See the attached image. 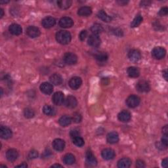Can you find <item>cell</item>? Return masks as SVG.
Masks as SVG:
<instances>
[{"mask_svg": "<svg viewBox=\"0 0 168 168\" xmlns=\"http://www.w3.org/2000/svg\"><path fill=\"white\" fill-rule=\"evenodd\" d=\"M118 120L122 122H127L131 120V114L127 110H123L118 114Z\"/></svg>", "mask_w": 168, "mask_h": 168, "instance_id": "cell-18", "label": "cell"}, {"mask_svg": "<svg viewBox=\"0 0 168 168\" xmlns=\"http://www.w3.org/2000/svg\"><path fill=\"white\" fill-rule=\"evenodd\" d=\"M118 3L121 5H126V4L128 3V2H126V1H118Z\"/></svg>", "mask_w": 168, "mask_h": 168, "instance_id": "cell-49", "label": "cell"}, {"mask_svg": "<svg viewBox=\"0 0 168 168\" xmlns=\"http://www.w3.org/2000/svg\"><path fill=\"white\" fill-rule=\"evenodd\" d=\"M161 143L166 148L167 147V144H168V139H167V135H163V137L162 138V141Z\"/></svg>", "mask_w": 168, "mask_h": 168, "instance_id": "cell-39", "label": "cell"}, {"mask_svg": "<svg viewBox=\"0 0 168 168\" xmlns=\"http://www.w3.org/2000/svg\"><path fill=\"white\" fill-rule=\"evenodd\" d=\"M166 54V51L164 48L162 47H156L153 49L152 51V55L156 59H162L164 58Z\"/></svg>", "mask_w": 168, "mask_h": 168, "instance_id": "cell-3", "label": "cell"}, {"mask_svg": "<svg viewBox=\"0 0 168 168\" xmlns=\"http://www.w3.org/2000/svg\"><path fill=\"white\" fill-rule=\"evenodd\" d=\"M141 99L138 96L135 95H131L127 97L126 99V104L130 108H135L138 107L140 104Z\"/></svg>", "mask_w": 168, "mask_h": 168, "instance_id": "cell-2", "label": "cell"}, {"mask_svg": "<svg viewBox=\"0 0 168 168\" xmlns=\"http://www.w3.org/2000/svg\"><path fill=\"white\" fill-rule=\"evenodd\" d=\"M143 16H141V15H137L135 17V19H133V20L132 21V23L131 24V26L132 28H135L139 26L141 23L143 22Z\"/></svg>", "mask_w": 168, "mask_h": 168, "instance_id": "cell-34", "label": "cell"}, {"mask_svg": "<svg viewBox=\"0 0 168 168\" xmlns=\"http://www.w3.org/2000/svg\"><path fill=\"white\" fill-rule=\"evenodd\" d=\"M64 95L60 91L56 92L52 97V101L55 105L60 106L64 103Z\"/></svg>", "mask_w": 168, "mask_h": 168, "instance_id": "cell-5", "label": "cell"}, {"mask_svg": "<svg viewBox=\"0 0 168 168\" xmlns=\"http://www.w3.org/2000/svg\"><path fill=\"white\" fill-rule=\"evenodd\" d=\"M87 43L88 45L93 47H97L100 45L101 40L98 35L92 34L88 38Z\"/></svg>", "mask_w": 168, "mask_h": 168, "instance_id": "cell-10", "label": "cell"}, {"mask_svg": "<svg viewBox=\"0 0 168 168\" xmlns=\"http://www.w3.org/2000/svg\"><path fill=\"white\" fill-rule=\"evenodd\" d=\"M50 82L52 84H53L55 86H59L63 83V78L59 74H54L51 76L50 78Z\"/></svg>", "mask_w": 168, "mask_h": 168, "instance_id": "cell-24", "label": "cell"}, {"mask_svg": "<svg viewBox=\"0 0 168 168\" xmlns=\"http://www.w3.org/2000/svg\"><path fill=\"white\" fill-rule=\"evenodd\" d=\"M63 60L66 64L73 65L77 63L78 57L73 53H66L63 57Z\"/></svg>", "mask_w": 168, "mask_h": 168, "instance_id": "cell-4", "label": "cell"}, {"mask_svg": "<svg viewBox=\"0 0 168 168\" xmlns=\"http://www.w3.org/2000/svg\"><path fill=\"white\" fill-rule=\"evenodd\" d=\"M38 151H36V150H32V151H30L28 154V158H29V159H30V160L36 158H38Z\"/></svg>", "mask_w": 168, "mask_h": 168, "instance_id": "cell-38", "label": "cell"}, {"mask_svg": "<svg viewBox=\"0 0 168 168\" xmlns=\"http://www.w3.org/2000/svg\"><path fill=\"white\" fill-rule=\"evenodd\" d=\"M40 90L43 93L46 95H50L53 91V85L48 82H43L40 86Z\"/></svg>", "mask_w": 168, "mask_h": 168, "instance_id": "cell-16", "label": "cell"}, {"mask_svg": "<svg viewBox=\"0 0 168 168\" xmlns=\"http://www.w3.org/2000/svg\"><path fill=\"white\" fill-rule=\"evenodd\" d=\"M63 167V166H61L60 164H54V165H53L51 166V167Z\"/></svg>", "mask_w": 168, "mask_h": 168, "instance_id": "cell-52", "label": "cell"}, {"mask_svg": "<svg viewBox=\"0 0 168 168\" xmlns=\"http://www.w3.org/2000/svg\"><path fill=\"white\" fill-rule=\"evenodd\" d=\"M97 16H98V17L100 20H102L103 21L105 22V23H110V22L112 20L111 16H110L107 13L103 10L99 11L98 14H97Z\"/></svg>", "mask_w": 168, "mask_h": 168, "instance_id": "cell-28", "label": "cell"}, {"mask_svg": "<svg viewBox=\"0 0 168 168\" xmlns=\"http://www.w3.org/2000/svg\"><path fill=\"white\" fill-rule=\"evenodd\" d=\"M72 1L70 0H60L57 2V5L62 9H67L72 5Z\"/></svg>", "mask_w": 168, "mask_h": 168, "instance_id": "cell-31", "label": "cell"}, {"mask_svg": "<svg viewBox=\"0 0 168 168\" xmlns=\"http://www.w3.org/2000/svg\"><path fill=\"white\" fill-rule=\"evenodd\" d=\"M102 157L106 160H110L113 159L115 156V152L111 148L104 149L101 152Z\"/></svg>", "mask_w": 168, "mask_h": 168, "instance_id": "cell-20", "label": "cell"}, {"mask_svg": "<svg viewBox=\"0 0 168 168\" xmlns=\"http://www.w3.org/2000/svg\"><path fill=\"white\" fill-rule=\"evenodd\" d=\"M0 3H9V2H2V1Z\"/></svg>", "mask_w": 168, "mask_h": 168, "instance_id": "cell-53", "label": "cell"}, {"mask_svg": "<svg viewBox=\"0 0 168 168\" xmlns=\"http://www.w3.org/2000/svg\"><path fill=\"white\" fill-rule=\"evenodd\" d=\"M92 9L91 8L87 6H83L80 7L78 9V14L81 16H88L91 15Z\"/></svg>", "mask_w": 168, "mask_h": 168, "instance_id": "cell-23", "label": "cell"}, {"mask_svg": "<svg viewBox=\"0 0 168 168\" xmlns=\"http://www.w3.org/2000/svg\"><path fill=\"white\" fill-rule=\"evenodd\" d=\"M76 158L72 154H66L63 158V162L66 165H72L75 163Z\"/></svg>", "mask_w": 168, "mask_h": 168, "instance_id": "cell-30", "label": "cell"}, {"mask_svg": "<svg viewBox=\"0 0 168 168\" xmlns=\"http://www.w3.org/2000/svg\"><path fill=\"white\" fill-rule=\"evenodd\" d=\"M131 165V160L129 158H123L118 162V167L120 168H128Z\"/></svg>", "mask_w": 168, "mask_h": 168, "instance_id": "cell-25", "label": "cell"}, {"mask_svg": "<svg viewBox=\"0 0 168 168\" xmlns=\"http://www.w3.org/2000/svg\"><path fill=\"white\" fill-rule=\"evenodd\" d=\"M68 84L71 89H72L74 90H76L81 87L82 84V80L79 77L75 76L70 79Z\"/></svg>", "mask_w": 168, "mask_h": 168, "instance_id": "cell-8", "label": "cell"}, {"mask_svg": "<svg viewBox=\"0 0 168 168\" xmlns=\"http://www.w3.org/2000/svg\"><path fill=\"white\" fill-rule=\"evenodd\" d=\"M127 72V74L131 78H137L140 75L139 70L135 66H131V67L128 68Z\"/></svg>", "mask_w": 168, "mask_h": 168, "instance_id": "cell-27", "label": "cell"}, {"mask_svg": "<svg viewBox=\"0 0 168 168\" xmlns=\"http://www.w3.org/2000/svg\"><path fill=\"white\" fill-rule=\"evenodd\" d=\"M64 103L66 107L72 109L75 107H76V106L78 104V101L76 97L72 95H69L66 97V99L64 100Z\"/></svg>", "mask_w": 168, "mask_h": 168, "instance_id": "cell-7", "label": "cell"}, {"mask_svg": "<svg viewBox=\"0 0 168 168\" xmlns=\"http://www.w3.org/2000/svg\"><path fill=\"white\" fill-rule=\"evenodd\" d=\"M163 76L166 79V80H167V70H165L163 71Z\"/></svg>", "mask_w": 168, "mask_h": 168, "instance_id": "cell-48", "label": "cell"}, {"mask_svg": "<svg viewBox=\"0 0 168 168\" xmlns=\"http://www.w3.org/2000/svg\"><path fill=\"white\" fill-rule=\"evenodd\" d=\"M163 135H167V133H168V127H167V126H165L163 128Z\"/></svg>", "mask_w": 168, "mask_h": 168, "instance_id": "cell-47", "label": "cell"}, {"mask_svg": "<svg viewBox=\"0 0 168 168\" xmlns=\"http://www.w3.org/2000/svg\"><path fill=\"white\" fill-rule=\"evenodd\" d=\"M72 36L69 32L66 30H60L56 34V39L62 45H66L71 41Z\"/></svg>", "mask_w": 168, "mask_h": 168, "instance_id": "cell-1", "label": "cell"}, {"mask_svg": "<svg viewBox=\"0 0 168 168\" xmlns=\"http://www.w3.org/2000/svg\"><path fill=\"white\" fill-rule=\"evenodd\" d=\"M28 167L27 164H26L25 163H22V164L16 166V167Z\"/></svg>", "mask_w": 168, "mask_h": 168, "instance_id": "cell-50", "label": "cell"}, {"mask_svg": "<svg viewBox=\"0 0 168 168\" xmlns=\"http://www.w3.org/2000/svg\"><path fill=\"white\" fill-rule=\"evenodd\" d=\"M107 140L109 144L117 143L119 141V135L118 133L115 131L109 133L107 136Z\"/></svg>", "mask_w": 168, "mask_h": 168, "instance_id": "cell-22", "label": "cell"}, {"mask_svg": "<svg viewBox=\"0 0 168 168\" xmlns=\"http://www.w3.org/2000/svg\"><path fill=\"white\" fill-rule=\"evenodd\" d=\"M91 31L93 34L99 35L103 32V28L101 24L96 23L91 26Z\"/></svg>", "mask_w": 168, "mask_h": 168, "instance_id": "cell-29", "label": "cell"}, {"mask_svg": "<svg viewBox=\"0 0 168 168\" xmlns=\"http://www.w3.org/2000/svg\"><path fill=\"white\" fill-rule=\"evenodd\" d=\"M141 55L139 51L132 49L128 53V58L132 62H137L141 59Z\"/></svg>", "mask_w": 168, "mask_h": 168, "instance_id": "cell-17", "label": "cell"}, {"mask_svg": "<svg viewBox=\"0 0 168 168\" xmlns=\"http://www.w3.org/2000/svg\"><path fill=\"white\" fill-rule=\"evenodd\" d=\"M56 20L52 16H47L42 21V24L45 28H51L55 25Z\"/></svg>", "mask_w": 168, "mask_h": 168, "instance_id": "cell-11", "label": "cell"}, {"mask_svg": "<svg viewBox=\"0 0 168 168\" xmlns=\"http://www.w3.org/2000/svg\"><path fill=\"white\" fill-rule=\"evenodd\" d=\"M72 120L74 121V122L78 123L80 122L82 120V115L79 114V112H74L73 114V116H72Z\"/></svg>", "mask_w": 168, "mask_h": 168, "instance_id": "cell-37", "label": "cell"}, {"mask_svg": "<svg viewBox=\"0 0 168 168\" xmlns=\"http://www.w3.org/2000/svg\"><path fill=\"white\" fill-rule=\"evenodd\" d=\"M86 163L90 167L96 166L97 164V159L91 151H87L86 153Z\"/></svg>", "mask_w": 168, "mask_h": 168, "instance_id": "cell-14", "label": "cell"}, {"mask_svg": "<svg viewBox=\"0 0 168 168\" xmlns=\"http://www.w3.org/2000/svg\"><path fill=\"white\" fill-rule=\"evenodd\" d=\"M136 89L141 93H147L150 89V86L148 82L145 80H141L137 83Z\"/></svg>", "mask_w": 168, "mask_h": 168, "instance_id": "cell-6", "label": "cell"}, {"mask_svg": "<svg viewBox=\"0 0 168 168\" xmlns=\"http://www.w3.org/2000/svg\"><path fill=\"white\" fill-rule=\"evenodd\" d=\"M0 13H1V14H0V17H1V18H2L3 15H4V11H3V9H0Z\"/></svg>", "mask_w": 168, "mask_h": 168, "instance_id": "cell-51", "label": "cell"}, {"mask_svg": "<svg viewBox=\"0 0 168 168\" xmlns=\"http://www.w3.org/2000/svg\"><path fill=\"white\" fill-rule=\"evenodd\" d=\"M150 4H151V2L150 1H147V0H144V1H142L141 2L140 5L141 7H147L148 6H149Z\"/></svg>", "mask_w": 168, "mask_h": 168, "instance_id": "cell-44", "label": "cell"}, {"mask_svg": "<svg viewBox=\"0 0 168 168\" xmlns=\"http://www.w3.org/2000/svg\"><path fill=\"white\" fill-rule=\"evenodd\" d=\"M59 24L61 28H71L74 25V21L71 18H70V17L64 16L60 19Z\"/></svg>", "mask_w": 168, "mask_h": 168, "instance_id": "cell-9", "label": "cell"}, {"mask_svg": "<svg viewBox=\"0 0 168 168\" xmlns=\"http://www.w3.org/2000/svg\"><path fill=\"white\" fill-rule=\"evenodd\" d=\"M87 32L86 30H82V32H80V34H79V39H80L81 41H83L84 39H86V38L87 37Z\"/></svg>", "mask_w": 168, "mask_h": 168, "instance_id": "cell-41", "label": "cell"}, {"mask_svg": "<svg viewBox=\"0 0 168 168\" xmlns=\"http://www.w3.org/2000/svg\"><path fill=\"white\" fill-rule=\"evenodd\" d=\"M108 55L105 52H98L95 55V58L99 62H104L108 59Z\"/></svg>", "mask_w": 168, "mask_h": 168, "instance_id": "cell-33", "label": "cell"}, {"mask_svg": "<svg viewBox=\"0 0 168 168\" xmlns=\"http://www.w3.org/2000/svg\"><path fill=\"white\" fill-rule=\"evenodd\" d=\"M53 147L56 150V151L60 152L63 151L65 147V142L64 141L61 139H56L53 142Z\"/></svg>", "mask_w": 168, "mask_h": 168, "instance_id": "cell-13", "label": "cell"}, {"mask_svg": "<svg viewBox=\"0 0 168 168\" xmlns=\"http://www.w3.org/2000/svg\"><path fill=\"white\" fill-rule=\"evenodd\" d=\"M72 139L73 143L79 147H82V146L84 145V143H85V142H84V140L82 139V137H81L80 135H78V136L74 137L72 138Z\"/></svg>", "mask_w": 168, "mask_h": 168, "instance_id": "cell-35", "label": "cell"}, {"mask_svg": "<svg viewBox=\"0 0 168 168\" xmlns=\"http://www.w3.org/2000/svg\"><path fill=\"white\" fill-rule=\"evenodd\" d=\"M24 115L26 118H32L35 116V113L32 109L27 108L24 110Z\"/></svg>", "mask_w": 168, "mask_h": 168, "instance_id": "cell-36", "label": "cell"}, {"mask_svg": "<svg viewBox=\"0 0 168 168\" xmlns=\"http://www.w3.org/2000/svg\"><path fill=\"white\" fill-rule=\"evenodd\" d=\"M167 158H166L164 159V160H163L162 161V166L163 167H167Z\"/></svg>", "mask_w": 168, "mask_h": 168, "instance_id": "cell-46", "label": "cell"}, {"mask_svg": "<svg viewBox=\"0 0 168 168\" xmlns=\"http://www.w3.org/2000/svg\"><path fill=\"white\" fill-rule=\"evenodd\" d=\"M70 137H71V138H73L76 136L80 135V133H79V131H78L76 130H72L71 131H70Z\"/></svg>", "mask_w": 168, "mask_h": 168, "instance_id": "cell-43", "label": "cell"}, {"mask_svg": "<svg viewBox=\"0 0 168 168\" xmlns=\"http://www.w3.org/2000/svg\"><path fill=\"white\" fill-rule=\"evenodd\" d=\"M9 30L10 33L14 36H19L23 32L22 27L18 24H12L10 25Z\"/></svg>", "mask_w": 168, "mask_h": 168, "instance_id": "cell-19", "label": "cell"}, {"mask_svg": "<svg viewBox=\"0 0 168 168\" xmlns=\"http://www.w3.org/2000/svg\"><path fill=\"white\" fill-rule=\"evenodd\" d=\"M19 156V153L15 149H9L6 152V158L9 162L15 161Z\"/></svg>", "mask_w": 168, "mask_h": 168, "instance_id": "cell-21", "label": "cell"}, {"mask_svg": "<svg viewBox=\"0 0 168 168\" xmlns=\"http://www.w3.org/2000/svg\"><path fill=\"white\" fill-rule=\"evenodd\" d=\"M12 131L7 127L2 126L0 128V137L3 139H10L12 137Z\"/></svg>", "mask_w": 168, "mask_h": 168, "instance_id": "cell-15", "label": "cell"}, {"mask_svg": "<svg viewBox=\"0 0 168 168\" xmlns=\"http://www.w3.org/2000/svg\"><path fill=\"white\" fill-rule=\"evenodd\" d=\"M168 13V8L167 7L162 8L160 11H159V15L160 16H166Z\"/></svg>", "mask_w": 168, "mask_h": 168, "instance_id": "cell-40", "label": "cell"}, {"mask_svg": "<svg viewBox=\"0 0 168 168\" xmlns=\"http://www.w3.org/2000/svg\"><path fill=\"white\" fill-rule=\"evenodd\" d=\"M72 120V118H70L69 116H67V115H64V116H63L60 117L59 120V124L63 126V127H66L68 126L70 123H71Z\"/></svg>", "mask_w": 168, "mask_h": 168, "instance_id": "cell-26", "label": "cell"}, {"mask_svg": "<svg viewBox=\"0 0 168 168\" xmlns=\"http://www.w3.org/2000/svg\"><path fill=\"white\" fill-rule=\"evenodd\" d=\"M136 166L138 168H143V167H145L146 166L143 160H138L136 162Z\"/></svg>", "mask_w": 168, "mask_h": 168, "instance_id": "cell-42", "label": "cell"}, {"mask_svg": "<svg viewBox=\"0 0 168 168\" xmlns=\"http://www.w3.org/2000/svg\"><path fill=\"white\" fill-rule=\"evenodd\" d=\"M26 34L28 36L32 38H38L40 35V30L36 26H30L28 27L27 30H26Z\"/></svg>", "mask_w": 168, "mask_h": 168, "instance_id": "cell-12", "label": "cell"}, {"mask_svg": "<svg viewBox=\"0 0 168 168\" xmlns=\"http://www.w3.org/2000/svg\"><path fill=\"white\" fill-rule=\"evenodd\" d=\"M43 112L44 114H46L47 116H54L56 113L55 109L49 105L44 106L43 108Z\"/></svg>", "mask_w": 168, "mask_h": 168, "instance_id": "cell-32", "label": "cell"}, {"mask_svg": "<svg viewBox=\"0 0 168 168\" xmlns=\"http://www.w3.org/2000/svg\"><path fill=\"white\" fill-rule=\"evenodd\" d=\"M114 32V34L116 35V36H119V34L120 35V36H122V34H123L122 31L121 30H120V29H118V28L115 29Z\"/></svg>", "mask_w": 168, "mask_h": 168, "instance_id": "cell-45", "label": "cell"}]
</instances>
